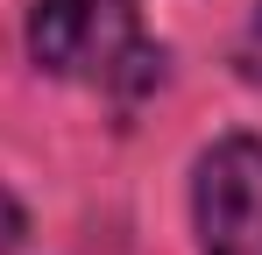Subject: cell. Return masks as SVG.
Segmentation results:
<instances>
[{
  "mask_svg": "<svg viewBox=\"0 0 262 255\" xmlns=\"http://www.w3.org/2000/svg\"><path fill=\"white\" fill-rule=\"evenodd\" d=\"M21 227H29V220H21V206H14V192L0 184V255L21 248Z\"/></svg>",
  "mask_w": 262,
  "mask_h": 255,
  "instance_id": "277c9868",
  "label": "cell"
},
{
  "mask_svg": "<svg viewBox=\"0 0 262 255\" xmlns=\"http://www.w3.org/2000/svg\"><path fill=\"white\" fill-rule=\"evenodd\" d=\"M29 57L50 78L142 99L163 78V50L149 42L135 0H29Z\"/></svg>",
  "mask_w": 262,
  "mask_h": 255,
  "instance_id": "6da1fadb",
  "label": "cell"
},
{
  "mask_svg": "<svg viewBox=\"0 0 262 255\" xmlns=\"http://www.w3.org/2000/svg\"><path fill=\"white\" fill-rule=\"evenodd\" d=\"M191 220L199 255H262V135H227L199 156Z\"/></svg>",
  "mask_w": 262,
  "mask_h": 255,
  "instance_id": "7a4b0ae2",
  "label": "cell"
},
{
  "mask_svg": "<svg viewBox=\"0 0 262 255\" xmlns=\"http://www.w3.org/2000/svg\"><path fill=\"white\" fill-rule=\"evenodd\" d=\"M234 71L248 85H262V0L248 7V22H241V42H234Z\"/></svg>",
  "mask_w": 262,
  "mask_h": 255,
  "instance_id": "3957f363",
  "label": "cell"
}]
</instances>
